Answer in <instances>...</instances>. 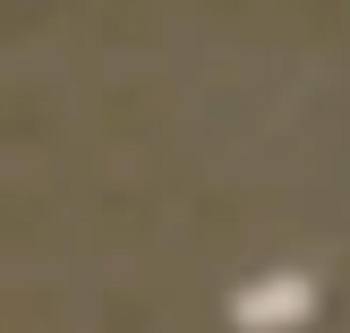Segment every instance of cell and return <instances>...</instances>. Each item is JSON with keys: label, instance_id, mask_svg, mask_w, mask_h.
<instances>
[{"label": "cell", "instance_id": "obj_1", "mask_svg": "<svg viewBox=\"0 0 350 333\" xmlns=\"http://www.w3.org/2000/svg\"><path fill=\"white\" fill-rule=\"evenodd\" d=\"M308 317H317V291H308L299 274H273V282L239 291V325H248V333H265V325H308Z\"/></svg>", "mask_w": 350, "mask_h": 333}]
</instances>
